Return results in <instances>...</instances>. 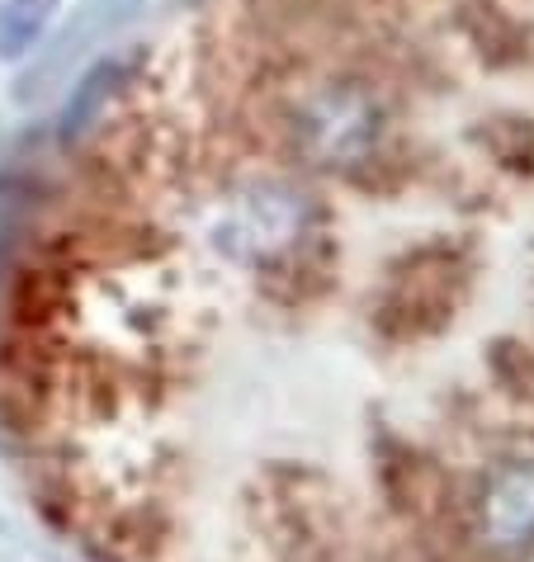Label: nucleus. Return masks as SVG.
Returning <instances> with one entry per match:
<instances>
[{
    "mask_svg": "<svg viewBox=\"0 0 534 562\" xmlns=\"http://www.w3.org/2000/svg\"><path fill=\"white\" fill-rule=\"evenodd\" d=\"M459 289H464V270L454 265L449 251H421L398 279H392L388 299L379 307V326L388 336L431 331V326L454 317Z\"/></svg>",
    "mask_w": 534,
    "mask_h": 562,
    "instance_id": "obj_1",
    "label": "nucleus"
},
{
    "mask_svg": "<svg viewBox=\"0 0 534 562\" xmlns=\"http://www.w3.org/2000/svg\"><path fill=\"white\" fill-rule=\"evenodd\" d=\"M478 520L487 549H521L534 539V463H515L487 482Z\"/></svg>",
    "mask_w": 534,
    "mask_h": 562,
    "instance_id": "obj_2",
    "label": "nucleus"
},
{
    "mask_svg": "<svg viewBox=\"0 0 534 562\" xmlns=\"http://www.w3.org/2000/svg\"><path fill=\"white\" fill-rule=\"evenodd\" d=\"M53 10H57V0H5V10H0V53L20 57L48 29Z\"/></svg>",
    "mask_w": 534,
    "mask_h": 562,
    "instance_id": "obj_3",
    "label": "nucleus"
}]
</instances>
